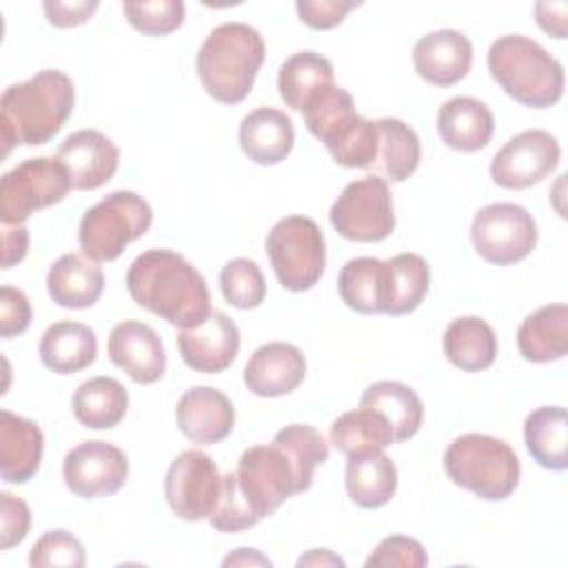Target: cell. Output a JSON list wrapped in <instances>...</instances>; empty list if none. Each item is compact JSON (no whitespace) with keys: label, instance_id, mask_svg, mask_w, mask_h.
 <instances>
[{"label":"cell","instance_id":"13","mask_svg":"<svg viewBox=\"0 0 568 568\" xmlns=\"http://www.w3.org/2000/svg\"><path fill=\"white\" fill-rule=\"evenodd\" d=\"M222 475L215 462L195 448L182 450L164 477V497L173 515L186 521L209 519L217 506Z\"/></svg>","mask_w":568,"mask_h":568},{"label":"cell","instance_id":"3","mask_svg":"<svg viewBox=\"0 0 568 568\" xmlns=\"http://www.w3.org/2000/svg\"><path fill=\"white\" fill-rule=\"evenodd\" d=\"M264 55L266 44L257 29L244 22H224L202 42L195 69L213 100L237 104L251 93Z\"/></svg>","mask_w":568,"mask_h":568},{"label":"cell","instance_id":"2","mask_svg":"<svg viewBox=\"0 0 568 568\" xmlns=\"http://www.w3.org/2000/svg\"><path fill=\"white\" fill-rule=\"evenodd\" d=\"M75 89L67 73L42 69L24 82L11 84L0 98L2 158L13 146L47 144L73 111Z\"/></svg>","mask_w":568,"mask_h":568},{"label":"cell","instance_id":"25","mask_svg":"<svg viewBox=\"0 0 568 568\" xmlns=\"http://www.w3.org/2000/svg\"><path fill=\"white\" fill-rule=\"evenodd\" d=\"M47 291L62 308H89L104 291V273L93 260L64 253L47 273Z\"/></svg>","mask_w":568,"mask_h":568},{"label":"cell","instance_id":"28","mask_svg":"<svg viewBox=\"0 0 568 568\" xmlns=\"http://www.w3.org/2000/svg\"><path fill=\"white\" fill-rule=\"evenodd\" d=\"M442 346L446 359L466 373L486 371L497 357V335L493 326L477 315L453 320L444 331Z\"/></svg>","mask_w":568,"mask_h":568},{"label":"cell","instance_id":"46","mask_svg":"<svg viewBox=\"0 0 568 568\" xmlns=\"http://www.w3.org/2000/svg\"><path fill=\"white\" fill-rule=\"evenodd\" d=\"M359 2H346V0H300L295 4L297 16L304 24L311 29H333L337 27L351 9H355Z\"/></svg>","mask_w":568,"mask_h":568},{"label":"cell","instance_id":"42","mask_svg":"<svg viewBox=\"0 0 568 568\" xmlns=\"http://www.w3.org/2000/svg\"><path fill=\"white\" fill-rule=\"evenodd\" d=\"M260 519L255 517L253 508L244 499L235 473L222 475V490L215 510L209 517V524L220 532H240L253 528Z\"/></svg>","mask_w":568,"mask_h":568},{"label":"cell","instance_id":"33","mask_svg":"<svg viewBox=\"0 0 568 568\" xmlns=\"http://www.w3.org/2000/svg\"><path fill=\"white\" fill-rule=\"evenodd\" d=\"M359 406L382 413L393 428L395 442H406L417 435L424 419V406L419 395L410 386L395 379L373 382L362 393Z\"/></svg>","mask_w":568,"mask_h":568},{"label":"cell","instance_id":"45","mask_svg":"<svg viewBox=\"0 0 568 568\" xmlns=\"http://www.w3.org/2000/svg\"><path fill=\"white\" fill-rule=\"evenodd\" d=\"M31 324L29 297L13 286L0 288V337L11 339L24 333Z\"/></svg>","mask_w":568,"mask_h":568},{"label":"cell","instance_id":"34","mask_svg":"<svg viewBox=\"0 0 568 568\" xmlns=\"http://www.w3.org/2000/svg\"><path fill=\"white\" fill-rule=\"evenodd\" d=\"M568 417L564 406H539L524 422V442L530 457L548 470H566Z\"/></svg>","mask_w":568,"mask_h":568},{"label":"cell","instance_id":"10","mask_svg":"<svg viewBox=\"0 0 568 568\" xmlns=\"http://www.w3.org/2000/svg\"><path fill=\"white\" fill-rule=\"evenodd\" d=\"M69 189V175L55 158H29L0 180V220L2 224H24L38 209L62 202Z\"/></svg>","mask_w":568,"mask_h":568},{"label":"cell","instance_id":"27","mask_svg":"<svg viewBox=\"0 0 568 568\" xmlns=\"http://www.w3.org/2000/svg\"><path fill=\"white\" fill-rule=\"evenodd\" d=\"M38 353L49 371L71 375L95 362L98 337L82 322H55L42 333Z\"/></svg>","mask_w":568,"mask_h":568},{"label":"cell","instance_id":"16","mask_svg":"<svg viewBox=\"0 0 568 568\" xmlns=\"http://www.w3.org/2000/svg\"><path fill=\"white\" fill-rule=\"evenodd\" d=\"M55 160L64 166L71 189L93 191L106 184L120 164V149L95 129L73 131L62 140Z\"/></svg>","mask_w":568,"mask_h":568},{"label":"cell","instance_id":"40","mask_svg":"<svg viewBox=\"0 0 568 568\" xmlns=\"http://www.w3.org/2000/svg\"><path fill=\"white\" fill-rule=\"evenodd\" d=\"M122 11L129 24L144 36H169L184 22V2L153 0V2H124Z\"/></svg>","mask_w":568,"mask_h":568},{"label":"cell","instance_id":"47","mask_svg":"<svg viewBox=\"0 0 568 568\" xmlns=\"http://www.w3.org/2000/svg\"><path fill=\"white\" fill-rule=\"evenodd\" d=\"M44 13H47V20L53 24V27H60V29H67V27H78V24H84L93 11L98 9V2L91 0H82V2H58V0H49L42 4Z\"/></svg>","mask_w":568,"mask_h":568},{"label":"cell","instance_id":"8","mask_svg":"<svg viewBox=\"0 0 568 568\" xmlns=\"http://www.w3.org/2000/svg\"><path fill=\"white\" fill-rule=\"evenodd\" d=\"M266 253L277 282L293 293L313 288L326 268V242L315 220L288 215L266 235Z\"/></svg>","mask_w":568,"mask_h":568},{"label":"cell","instance_id":"11","mask_svg":"<svg viewBox=\"0 0 568 568\" xmlns=\"http://www.w3.org/2000/svg\"><path fill=\"white\" fill-rule=\"evenodd\" d=\"M470 242L477 255L488 264L510 266L532 253L537 244V224L524 206L495 202L475 213Z\"/></svg>","mask_w":568,"mask_h":568},{"label":"cell","instance_id":"36","mask_svg":"<svg viewBox=\"0 0 568 568\" xmlns=\"http://www.w3.org/2000/svg\"><path fill=\"white\" fill-rule=\"evenodd\" d=\"M393 442L395 439L388 419L366 406L339 415L331 426V444L346 457L379 453Z\"/></svg>","mask_w":568,"mask_h":568},{"label":"cell","instance_id":"23","mask_svg":"<svg viewBox=\"0 0 568 568\" xmlns=\"http://www.w3.org/2000/svg\"><path fill=\"white\" fill-rule=\"evenodd\" d=\"M44 435L27 417L0 410V475L9 484H27L40 468Z\"/></svg>","mask_w":568,"mask_h":568},{"label":"cell","instance_id":"26","mask_svg":"<svg viewBox=\"0 0 568 568\" xmlns=\"http://www.w3.org/2000/svg\"><path fill=\"white\" fill-rule=\"evenodd\" d=\"M517 348L532 364L561 359L568 351V306L557 302L532 311L517 328Z\"/></svg>","mask_w":568,"mask_h":568},{"label":"cell","instance_id":"12","mask_svg":"<svg viewBox=\"0 0 568 568\" xmlns=\"http://www.w3.org/2000/svg\"><path fill=\"white\" fill-rule=\"evenodd\" d=\"M235 479L260 521L273 515L288 497L304 493L295 466L273 442L246 448L237 462Z\"/></svg>","mask_w":568,"mask_h":568},{"label":"cell","instance_id":"4","mask_svg":"<svg viewBox=\"0 0 568 568\" xmlns=\"http://www.w3.org/2000/svg\"><path fill=\"white\" fill-rule=\"evenodd\" d=\"M488 71L493 80L519 104L548 109L564 95V67L539 42L508 33L488 49Z\"/></svg>","mask_w":568,"mask_h":568},{"label":"cell","instance_id":"44","mask_svg":"<svg viewBox=\"0 0 568 568\" xmlns=\"http://www.w3.org/2000/svg\"><path fill=\"white\" fill-rule=\"evenodd\" d=\"M31 526V510L29 506L11 495L0 493V548L9 550L20 544Z\"/></svg>","mask_w":568,"mask_h":568},{"label":"cell","instance_id":"38","mask_svg":"<svg viewBox=\"0 0 568 568\" xmlns=\"http://www.w3.org/2000/svg\"><path fill=\"white\" fill-rule=\"evenodd\" d=\"M273 444H277L295 466L302 490H308L315 468L328 459V444L322 433L308 424H288L275 433Z\"/></svg>","mask_w":568,"mask_h":568},{"label":"cell","instance_id":"30","mask_svg":"<svg viewBox=\"0 0 568 568\" xmlns=\"http://www.w3.org/2000/svg\"><path fill=\"white\" fill-rule=\"evenodd\" d=\"M397 490V468L390 457L362 453L346 457V493L359 508H382Z\"/></svg>","mask_w":568,"mask_h":568},{"label":"cell","instance_id":"41","mask_svg":"<svg viewBox=\"0 0 568 568\" xmlns=\"http://www.w3.org/2000/svg\"><path fill=\"white\" fill-rule=\"evenodd\" d=\"M87 564L82 541L67 530L44 532L29 552V566L33 568H82Z\"/></svg>","mask_w":568,"mask_h":568},{"label":"cell","instance_id":"32","mask_svg":"<svg viewBox=\"0 0 568 568\" xmlns=\"http://www.w3.org/2000/svg\"><path fill=\"white\" fill-rule=\"evenodd\" d=\"M73 417L93 430L115 428L129 408V393L126 388L106 375L91 377L82 382L73 393Z\"/></svg>","mask_w":568,"mask_h":568},{"label":"cell","instance_id":"15","mask_svg":"<svg viewBox=\"0 0 568 568\" xmlns=\"http://www.w3.org/2000/svg\"><path fill=\"white\" fill-rule=\"evenodd\" d=\"M62 477L67 488L82 499H98L118 493L129 477V459L115 444L91 439L64 455Z\"/></svg>","mask_w":568,"mask_h":568},{"label":"cell","instance_id":"31","mask_svg":"<svg viewBox=\"0 0 568 568\" xmlns=\"http://www.w3.org/2000/svg\"><path fill=\"white\" fill-rule=\"evenodd\" d=\"M377 124V155L371 164L373 173L384 182L408 180L422 160L417 133L397 118L375 120Z\"/></svg>","mask_w":568,"mask_h":568},{"label":"cell","instance_id":"39","mask_svg":"<svg viewBox=\"0 0 568 568\" xmlns=\"http://www.w3.org/2000/svg\"><path fill=\"white\" fill-rule=\"evenodd\" d=\"M220 288L224 300L242 311L257 308L266 297V282L257 262L248 257L229 260L220 271Z\"/></svg>","mask_w":568,"mask_h":568},{"label":"cell","instance_id":"24","mask_svg":"<svg viewBox=\"0 0 568 568\" xmlns=\"http://www.w3.org/2000/svg\"><path fill=\"white\" fill-rule=\"evenodd\" d=\"M437 131L446 146L473 153L490 142L495 120L481 100L470 95H455L439 106Z\"/></svg>","mask_w":568,"mask_h":568},{"label":"cell","instance_id":"20","mask_svg":"<svg viewBox=\"0 0 568 568\" xmlns=\"http://www.w3.org/2000/svg\"><path fill=\"white\" fill-rule=\"evenodd\" d=\"M175 422L182 435L193 444H217L231 435L235 408L222 390L193 386L178 399Z\"/></svg>","mask_w":568,"mask_h":568},{"label":"cell","instance_id":"43","mask_svg":"<svg viewBox=\"0 0 568 568\" xmlns=\"http://www.w3.org/2000/svg\"><path fill=\"white\" fill-rule=\"evenodd\" d=\"M428 564V555L424 546L406 535H390L384 537L375 550L364 561L366 568H422Z\"/></svg>","mask_w":568,"mask_h":568},{"label":"cell","instance_id":"1","mask_svg":"<svg viewBox=\"0 0 568 568\" xmlns=\"http://www.w3.org/2000/svg\"><path fill=\"white\" fill-rule=\"evenodd\" d=\"M126 291L138 306L178 328L197 326L213 311L200 271L169 248L140 253L126 271Z\"/></svg>","mask_w":568,"mask_h":568},{"label":"cell","instance_id":"50","mask_svg":"<svg viewBox=\"0 0 568 568\" xmlns=\"http://www.w3.org/2000/svg\"><path fill=\"white\" fill-rule=\"evenodd\" d=\"M224 566H271V561L255 548H237L233 555L224 557Z\"/></svg>","mask_w":568,"mask_h":568},{"label":"cell","instance_id":"22","mask_svg":"<svg viewBox=\"0 0 568 568\" xmlns=\"http://www.w3.org/2000/svg\"><path fill=\"white\" fill-rule=\"evenodd\" d=\"M237 142L242 153L251 162L273 166L291 153L295 142V129L284 111L260 106L242 118Z\"/></svg>","mask_w":568,"mask_h":568},{"label":"cell","instance_id":"5","mask_svg":"<svg viewBox=\"0 0 568 568\" xmlns=\"http://www.w3.org/2000/svg\"><path fill=\"white\" fill-rule=\"evenodd\" d=\"M306 129L331 158L348 169H371L377 155V124L355 111L351 93L337 84L320 91L302 111Z\"/></svg>","mask_w":568,"mask_h":568},{"label":"cell","instance_id":"21","mask_svg":"<svg viewBox=\"0 0 568 568\" xmlns=\"http://www.w3.org/2000/svg\"><path fill=\"white\" fill-rule=\"evenodd\" d=\"M306 375L302 351L286 342L260 346L244 366V384L257 397H282L295 390Z\"/></svg>","mask_w":568,"mask_h":568},{"label":"cell","instance_id":"19","mask_svg":"<svg viewBox=\"0 0 568 568\" xmlns=\"http://www.w3.org/2000/svg\"><path fill=\"white\" fill-rule=\"evenodd\" d=\"M473 64V44L457 29H439L422 36L413 47V67L422 80L450 87L466 78Z\"/></svg>","mask_w":568,"mask_h":568},{"label":"cell","instance_id":"6","mask_svg":"<svg viewBox=\"0 0 568 568\" xmlns=\"http://www.w3.org/2000/svg\"><path fill=\"white\" fill-rule=\"evenodd\" d=\"M448 479L486 501L508 499L519 484V459L510 444L484 433L455 437L444 453Z\"/></svg>","mask_w":568,"mask_h":568},{"label":"cell","instance_id":"7","mask_svg":"<svg viewBox=\"0 0 568 568\" xmlns=\"http://www.w3.org/2000/svg\"><path fill=\"white\" fill-rule=\"evenodd\" d=\"M153 222L149 202L133 191H113L84 211L78 244L93 262H113L126 244L142 237Z\"/></svg>","mask_w":568,"mask_h":568},{"label":"cell","instance_id":"9","mask_svg":"<svg viewBox=\"0 0 568 568\" xmlns=\"http://www.w3.org/2000/svg\"><path fill=\"white\" fill-rule=\"evenodd\" d=\"M333 229L351 242H382L395 229L388 182L366 175L348 182L331 206Z\"/></svg>","mask_w":568,"mask_h":568},{"label":"cell","instance_id":"49","mask_svg":"<svg viewBox=\"0 0 568 568\" xmlns=\"http://www.w3.org/2000/svg\"><path fill=\"white\" fill-rule=\"evenodd\" d=\"M566 13H568L566 2H537L535 4L537 24L557 40L566 38Z\"/></svg>","mask_w":568,"mask_h":568},{"label":"cell","instance_id":"48","mask_svg":"<svg viewBox=\"0 0 568 568\" xmlns=\"http://www.w3.org/2000/svg\"><path fill=\"white\" fill-rule=\"evenodd\" d=\"M29 248V231L24 224H2V268L22 262Z\"/></svg>","mask_w":568,"mask_h":568},{"label":"cell","instance_id":"29","mask_svg":"<svg viewBox=\"0 0 568 568\" xmlns=\"http://www.w3.org/2000/svg\"><path fill=\"white\" fill-rule=\"evenodd\" d=\"M430 284V266L417 253H399L384 260V295L382 313L408 315L426 297Z\"/></svg>","mask_w":568,"mask_h":568},{"label":"cell","instance_id":"35","mask_svg":"<svg viewBox=\"0 0 568 568\" xmlns=\"http://www.w3.org/2000/svg\"><path fill=\"white\" fill-rule=\"evenodd\" d=\"M333 84V64L315 51H297L280 67V98L293 111H304L306 104L326 87Z\"/></svg>","mask_w":568,"mask_h":568},{"label":"cell","instance_id":"37","mask_svg":"<svg viewBox=\"0 0 568 568\" xmlns=\"http://www.w3.org/2000/svg\"><path fill=\"white\" fill-rule=\"evenodd\" d=\"M337 291L342 302L362 313H382L384 295V260L377 257H353L348 260L337 277Z\"/></svg>","mask_w":568,"mask_h":568},{"label":"cell","instance_id":"17","mask_svg":"<svg viewBox=\"0 0 568 568\" xmlns=\"http://www.w3.org/2000/svg\"><path fill=\"white\" fill-rule=\"evenodd\" d=\"M178 348L189 368L197 373H222L237 357L240 331L226 313L211 311L202 324L180 328Z\"/></svg>","mask_w":568,"mask_h":568},{"label":"cell","instance_id":"14","mask_svg":"<svg viewBox=\"0 0 568 568\" xmlns=\"http://www.w3.org/2000/svg\"><path fill=\"white\" fill-rule=\"evenodd\" d=\"M561 158L555 135L528 129L513 135L493 158L490 178L501 189H528L548 178Z\"/></svg>","mask_w":568,"mask_h":568},{"label":"cell","instance_id":"51","mask_svg":"<svg viewBox=\"0 0 568 568\" xmlns=\"http://www.w3.org/2000/svg\"><path fill=\"white\" fill-rule=\"evenodd\" d=\"M322 566V564H331V566H344V561L337 557V555H333V552H328L326 548H313L308 555H304V557H300L297 559V566Z\"/></svg>","mask_w":568,"mask_h":568},{"label":"cell","instance_id":"18","mask_svg":"<svg viewBox=\"0 0 568 568\" xmlns=\"http://www.w3.org/2000/svg\"><path fill=\"white\" fill-rule=\"evenodd\" d=\"M109 359L138 384H155L166 371V353L158 333L135 320H124L109 335Z\"/></svg>","mask_w":568,"mask_h":568}]
</instances>
